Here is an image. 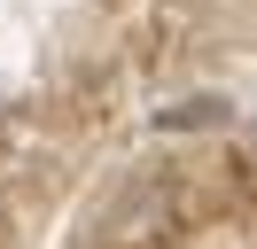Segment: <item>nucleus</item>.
<instances>
[{
  "instance_id": "obj_1",
  "label": "nucleus",
  "mask_w": 257,
  "mask_h": 249,
  "mask_svg": "<svg viewBox=\"0 0 257 249\" xmlns=\"http://www.w3.org/2000/svg\"><path fill=\"white\" fill-rule=\"evenodd\" d=\"M156 125H164V133H179V125H226V101H218V93H203V101H172Z\"/></svg>"
}]
</instances>
